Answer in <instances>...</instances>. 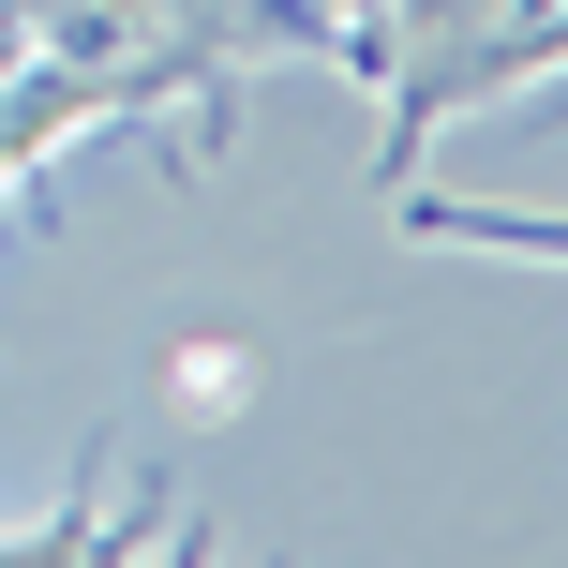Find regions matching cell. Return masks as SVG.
<instances>
[{
	"label": "cell",
	"mask_w": 568,
	"mask_h": 568,
	"mask_svg": "<svg viewBox=\"0 0 568 568\" xmlns=\"http://www.w3.org/2000/svg\"><path fill=\"white\" fill-rule=\"evenodd\" d=\"M404 240H464V255H554V270H568V225H554V210H464V195H419V210H404Z\"/></svg>",
	"instance_id": "1"
}]
</instances>
